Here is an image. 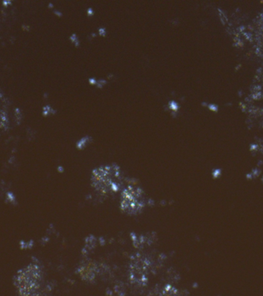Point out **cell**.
<instances>
[{"mask_svg": "<svg viewBox=\"0 0 263 296\" xmlns=\"http://www.w3.org/2000/svg\"><path fill=\"white\" fill-rule=\"evenodd\" d=\"M92 184L96 190L104 194L116 192L120 188L121 172L118 166H106L94 170Z\"/></svg>", "mask_w": 263, "mask_h": 296, "instance_id": "1", "label": "cell"}, {"mask_svg": "<svg viewBox=\"0 0 263 296\" xmlns=\"http://www.w3.org/2000/svg\"><path fill=\"white\" fill-rule=\"evenodd\" d=\"M143 192L140 188L128 186L124 189L122 194L121 208L128 215H136L144 207Z\"/></svg>", "mask_w": 263, "mask_h": 296, "instance_id": "2", "label": "cell"}, {"mask_svg": "<svg viewBox=\"0 0 263 296\" xmlns=\"http://www.w3.org/2000/svg\"><path fill=\"white\" fill-rule=\"evenodd\" d=\"M89 140H92L91 137H89V136H86V137H82V138L77 143V147H78L79 149H82V148L85 147V145H86V143H88V141H89Z\"/></svg>", "mask_w": 263, "mask_h": 296, "instance_id": "3", "label": "cell"}, {"mask_svg": "<svg viewBox=\"0 0 263 296\" xmlns=\"http://www.w3.org/2000/svg\"><path fill=\"white\" fill-rule=\"evenodd\" d=\"M69 40L73 42L74 45H75V46L79 47V46H80V41H79V37H78V36L76 35V33H72V34L70 36V37H69Z\"/></svg>", "mask_w": 263, "mask_h": 296, "instance_id": "4", "label": "cell"}, {"mask_svg": "<svg viewBox=\"0 0 263 296\" xmlns=\"http://www.w3.org/2000/svg\"><path fill=\"white\" fill-rule=\"evenodd\" d=\"M169 108L172 110L175 111V112H177L178 110H179V104H178L177 102L176 101H175V100H170L169 102Z\"/></svg>", "mask_w": 263, "mask_h": 296, "instance_id": "5", "label": "cell"}, {"mask_svg": "<svg viewBox=\"0 0 263 296\" xmlns=\"http://www.w3.org/2000/svg\"><path fill=\"white\" fill-rule=\"evenodd\" d=\"M106 83H107V80H105V79H99V80H97V83H96V86H97L98 88H102L103 86H105Z\"/></svg>", "mask_w": 263, "mask_h": 296, "instance_id": "6", "label": "cell"}, {"mask_svg": "<svg viewBox=\"0 0 263 296\" xmlns=\"http://www.w3.org/2000/svg\"><path fill=\"white\" fill-rule=\"evenodd\" d=\"M98 31L99 35L105 37L106 36V34H107V30H106V27H103V26H101V27L98 28Z\"/></svg>", "mask_w": 263, "mask_h": 296, "instance_id": "7", "label": "cell"}, {"mask_svg": "<svg viewBox=\"0 0 263 296\" xmlns=\"http://www.w3.org/2000/svg\"><path fill=\"white\" fill-rule=\"evenodd\" d=\"M95 14V11H94L93 8L89 7L87 9V15L89 16H92Z\"/></svg>", "mask_w": 263, "mask_h": 296, "instance_id": "8", "label": "cell"}, {"mask_svg": "<svg viewBox=\"0 0 263 296\" xmlns=\"http://www.w3.org/2000/svg\"><path fill=\"white\" fill-rule=\"evenodd\" d=\"M89 83L91 84V85H96V83H97V80H96V78L91 77V78H89Z\"/></svg>", "mask_w": 263, "mask_h": 296, "instance_id": "9", "label": "cell"}]
</instances>
